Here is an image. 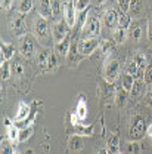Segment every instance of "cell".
<instances>
[{"instance_id":"cell-34","label":"cell","mask_w":152,"mask_h":154,"mask_svg":"<svg viewBox=\"0 0 152 154\" xmlns=\"http://www.w3.org/2000/svg\"><path fill=\"white\" fill-rule=\"evenodd\" d=\"M126 73L130 74V76H133L134 79H137V76H139V68H137V64L134 62L133 59L126 65Z\"/></svg>"},{"instance_id":"cell-38","label":"cell","mask_w":152,"mask_h":154,"mask_svg":"<svg viewBox=\"0 0 152 154\" xmlns=\"http://www.w3.org/2000/svg\"><path fill=\"white\" fill-rule=\"evenodd\" d=\"M74 3H76L77 14H78V12H83V11H86V9H89V6H90V0H77Z\"/></svg>"},{"instance_id":"cell-51","label":"cell","mask_w":152,"mask_h":154,"mask_svg":"<svg viewBox=\"0 0 152 154\" xmlns=\"http://www.w3.org/2000/svg\"><path fill=\"white\" fill-rule=\"evenodd\" d=\"M13 154H19V153H18V151H15V153H13Z\"/></svg>"},{"instance_id":"cell-3","label":"cell","mask_w":152,"mask_h":154,"mask_svg":"<svg viewBox=\"0 0 152 154\" xmlns=\"http://www.w3.org/2000/svg\"><path fill=\"white\" fill-rule=\"evenodd\" d=\"M100 30H102V24L99 18L95 14H90L89 18L86 21V24L81 28V36L83 38H95L100 36Z\"/></svg>"},{"instance_id":"cell-20","label":"cell","mask_w":152,"mask_h":154,"mask_svg":"<svg viewBox=\"0 0 152 154\" xmlns=\"http://www.w3.org/2000/svg\"><path fill=\"white\" fill-rule=\"evenodd\" d=\"M115 43L114 40L111 42V40H108V38H105V40H100V46H99V51H100V54L102 55H109L111 52H114L115 49Z\"/></svg>"},{"instance_id":"cell-8","label":"cell","mask_w":152,"mask_h":154,"mask_svg":"<svg viewBox=\"0 0 152 154\" xmlns=\"http://www.w3.org/2000/svg\"><path fill=\"white\" fill-rule=\"evenodd\" d=\"M68 34H70V27L65 22V19H59L52 25V37H53L55 43L65 40L68 37Z\"/></svg>"},{"instance_id":"cell-2","label":"cell","mask_w":152,"mask_h":154,"mask_svg":"<svg viewBox=\"0 0 152 154\" xmlns=\"http://www.w3.org/2000/svg\"><path fill=\"white\" fill-rule=\"evenodd\" d=\"M19 54L25 59H31L36 57L38 48H37V38L33 34H25L22 37H19V45H18Z\"/></svg>"},{"instance_id":"cell-1","label":"cell","mask_w":152,"mask_h":154,"mask_svg":"<svg viewBox=\"0 0 152 154\" xmlns=\"http://www.w3.org/2000/svg\"><path fill=\"white\" fill-rule=\"evenodd\" d=\"M33 33H34V36H36V38H37L38 42H41L43 45H46V48L49 46L50 38L53 40V37H52V28H50L49 21H47L46 18L38 17V18L34 19V24H33Z\"/></svg>"},{"instance_id":"cell-52","label":"cell","mask_w":152,"mask_h":154,"mask_svg":"<svg viewBox=\"0 0 152 154\" xmlns=\"http://www.w3.org/2000/svg\"><path fill=\"white\" fill-rule=\"evenodd\" d=\"M74 2H77V0H74Z\"/></svg>"},{"instance_id":"cell-5","label":"cell","mask_w":152,"mask_h":154,"mask_svg":"<svg viewBox=\"0 0 152 154\" xmlns=\"http://www.w3.org/2000/svg\"><path fill=\"white\" fill-rule=\"evenodd\" d=\"M121 74V67H120V62L117 59H108L105 62V67H103V77H105V82L108 83H114L115 80Z\"/></svg>"},{"instance_id":"cell-42","label":"cell","mask_w":152,"mask_h":154,"mask_svg":"<svg viewBox=\"0 0 152 154\" xmlns=\"http://www.w3.org/2000/svg\"><path fill=\"white\" fill-rule=\"evenodd\" d=\"M130 2H132V0H118V8H120L121 14H127V12H129Z\"/></svg>"},{"instance_id":"cell-22","label":"cell","mask_w":152,"mask_h":154,"mask_svg":"<svg viewBox=\"0 0 152 154\" xmlns=\"http://www.w3.org/2000/svg\"><path fill=\"white\" fill-rule=\"evenodd\" d=\"M56 68H58V55L55 52H52L49 59H47V62H46V65L43 67V70L47 71V73H50V71H55Z\"/></svg>"},{"instance_id":"cell-35","label":"cell","mask_w":152,"mask_h":154,"mask_svg":"<svg viewBox=\"0 0 152 154\" xmlns=\"http://www.w3.org/2000/svg\"><path fill=\"white\" fill-rule=\"evenodd\" d=\"M33 135V126H28V128H24L19 131V142H25L31 138Z\"/></svg>"},{"instance_id":"cell-12","label":"cell","mask_w":152,"mask_h":154,"mask_svg":"<svg viewBox=\"0 0 152 154\" xmlns=\"http://www.w3.org/2000/svg\"><path fill=\"white\" fill-rule=\"evenodd\" d=\"M106 151L108 154H121L120 151V138L117 134H109L106 139Z\"/></svg>"},{"instance_id":"cell-30","label":"cell","mask_w":152,"mask_h":154,"mask_svg":"<svg viewBox=\"0 0 152 154\" xmlns=\"http://www.w3.org/2000/svg\"><path fill=\"white\" fill-rule=\"evenodd\" d=\"M12 141L7 138V139H3L1 141V144H0V153L1 154H13L15 153V150H13V147H12V144H10Z\"/></svg>"},{"instance_id":"cell-23","label":"cell","mask_w":152,"mask_h":154,"mask_svg":"<svg viewBox=\"0 0 152 154\" xmlns=\"http://www.w3.org/2000/svg\"><path fill=\"white\" fill-rule=\"evenodd\" d=\"M134 80H136V79H134L133 76L124 73V74L121 76V86H123V89H126L127 92H130L132 88H133V85H134Z\"/></svg>"},{"instance_id":"cell-45","label":"cell","mask_w":152,"mask_h":154,"mask_svg":"<svg viewBox=\"0 0 152 154\" xmlns=\"http://www.w3.org/2000/svg\"><path fill=\"white\" fill-rule=\"evenodd\" d=\"M146 34H148V38L152 42V19L148 21V31H146Z\"/></svg>"},{"instance_id":"cell-43","label":"cell","mask_w":152,"mask_h":154,"mask_svg":"<svg viewBox=\"0 0 152 154\" xmlns=\"http://www.w3.org/2000/svg\"><path fill=\"white\" fill-rule=\"evenodd\" d=\"M0 5H1V9L4 11H9L13 5V0H0Z\"/></svg>"},{"instance_id":"cell-24","label":"cell","mask_w":152,"mask_h":154,"mask_svg":"<svg viewBox=\"0 0 152 154\" xmlns=\"http://www.w3.org/2000/svg\"><path fill=\"white\" fill-rule=\"evenodd\" d=\"M129 34L134 38V40H139V38L142 37V27L139 25V22H136V21H132V24H130V27H129Z\"/></svg>"},{"instance_id":"cell-33","label":"cell","mask_w":152,"mask_h":154,"mask_svg":"<svg viewBox=\"0 0 152 154\" xmlns=\"http://www.w3.org/2000/svg\"><path fill=\"white\" fill-rule=\"evenodd\" d=\"M6 131H7V138L12 141V142H19V129L16 126H9V128H6Z\"/></svg>"},{"instance_id":"cell-18","label":"cell","mask_w":152,"mask_h":154,"mask_svg":"<svg viewBox=\"0 0 152 154\" xmlns=\"http://www.w3.org/2000/svg\"><path fill=\"white\" fill-rule=\"evenodd\" d=\"M68 148L71 150V151H80L81 148H83V139H81V136L80 135H73V136H70V139H68Z\"/></svg>"},{"instance_id":"cell-39","label":"cell","mask_w":152,"mask_h":154,"mask_svg":"<svg viewBox=\"0 0 152 154\" xmlns=\"http://www.w3.org/2000/svg\"><path fill=\"white\" fill-rule=\"evenodd\" d=\"M52 3V11H53V17H59L62 12V2L61 0H50Z\"/></svg>"},{"instance_id":"cell-13","label":"cell","mask_w":152,"mask_h":154,"mask_svg":"<svg viewBox=\"0 0 152 154\" xmlns=\"http://www.w3.org/2000/svg\"><path fill=\"white\" fill-rule=\"evenodd\" d=\"M83 58H84V57H83V55L78 52V49H77V45H73V46H71V49H70V54L67 55V59H68V64H70V67H77Z\"/></svg>"},{"instance_id":"cell-19","label":"cell","mask_w":152,"mask_h":154,"mask_svg":"<svg viewBox=\"0 0 152 154\" xmlns=\"http://www.w3.org/2000/svg\"><path fill=\"white\" fill-rule=\"evenodd\" d=\"M129 94L130 92H127L126 89H118L115 92V104H117V107H120V108L126 107L127 99H129Z\"/></svg>"},{"instance_id":"cell-50","label":"cell","mask_w":152,"mask_h":154,"mask_svg":"<svg viewBox=\"0 0 152 154\" xmlns=\"http://www.w3.org/2000/svg\"><path fill=\"white\" fill-rule=\"evenodd\" d=\"M96 3H97V5H102V3H103V2H105V0H95Z\"/></svg>"},{"instance_id":"cell-11","label":"cell","mask_w":152,"mask_h":154,"mask_svg":"<svg viewBox=\"0 0 152 154\" xmlns=\"http://www.w3.org/2000/svg\"><path fill=\"white\" fill-rule=\"evenodd\" d=\"M71 46H73V43L70 42V36H68L65 40H62V42H59V43H55L53 52L56 54L58 57H67V55L70 54Z\"/></svg>"},{"instance_id":"cell-32","label":"cell","mask_w":152,"mask_h":154,"mask_svg":"<svg viewBox=\"0 0 152 154\" xmlns=\"http://www.w3.org/2000/svg\"><path fill=\"white\" fill-rule=\"evenodd\" d=\"M143 85H145V82H143V80L136 79V80H134L133 88H132V91H130L132 96H139V95H140V94L143 92Z\"/></svg>"},{"instance_id":"cell-15","label":"cell","mask_w":152,"mask_h":154,"mask_svg":"<svg viewBox=\"0 0 152 154\" xmlns=\"http://www.w3.org/2000/svg\"><path fill=\"white\" fill-rule=\"evenodd\" d=\"M15 54V46L12 43H1L0 46V57H1V62L3 61H9Z\"/></svg>"},{"instance_id":"cell-41","label":"cell","mask_w":152,"mask_h":154,"mask_svg":"<svg viewBox=\"0 0 152 154\" xmlns=\"http://www.w3.org/2000/svg\"><path fill=\"white\" fill-rule=\"evenodd\" d=\"M143 82L146 86H151L152 85V65H148L146 70H145V74H143Z\"/></svg>"},{"instance_id":"cell-36","label":"cell","mask_w":152,"mask_h":154,"mask_svg":"<svg viewBox=\"0 0 152 154\" xmlns=\"http://www.w3.org/2000/svg\"><path fill=\"white\" fill-rule=\"evenodd\" d=\"M140 11H142V2L140 0H132L130 2V8H129V12L132 14V15H139L140 14Z\"/></svg>"},{"instance_id":"cell-16","label":"cell","mask_w":152,"mask_h":154,"mask_svg":"<svg viewBox=\"0 0 152 154\" xmlns=\"http://www.w3.org/2000/svg\"><path fill=\"white\" fill-rule=\"evenodd\" d=\"M30 113H31L30 105L25 104V102H19L18 111H16V116H15V122H24V120H27Z\"/></svg>"},{"instance_id":"cell-47","label":"cell","mask_w":152,"mask_h":154,"mask_svg":"<svg viewBox=\"0 0 152 154\" xmlns=\"http://www.w3.org/2000/svg\"><path fill=\"white\" fill-rule=\"evenodd\" d=\"M146 134H148V136L151 138V141H152V123L148 126V129H146Z\"/></svg>"},{"instance_id":"cell-14","label":"cell","mask_w":152,"mask_h":154,"mask_svg":"<svg viewBox=\"0 0 152 154\" xmlns=\"http://www.w3.org/2000/svg\"><path fill=\"white\" fill-rule=\"evenodd\" d=\"M118 14H117V11L115 9H108L105 14H103V24L108 27V28H112L117 25V22H118Z\"/></svg>"},{"instance_id":"cell-17","label":"cell","mask_w":152,"mask_h":154,"mask_svg":"<svg viewBox=\"0 0 152 154\" xmlns=\"http://www.w3.org/2000/svg\"><path fill=\"white\" fill-rule=\"evenodd\" d=\"M50 49L49 48H40L37 51V54H36V61H37V64L43 68L44 65H46V62H47V59L50 57Z\"/></svg>"},{"instance_id":"cell-25","label":"cell","mask_w":152,"mask_h":154,"mask_svg":"<svg viewBox=\"0 0 152 154\" xmlns=\"http://www.w3.org/2000/svg\"><path fill=\"white\" fill-rule=\"evenodd\" d=\"M34 6V0H19V5H18V11L19 14H28Z\"/></svg>"},{"instance_id":"cell-27","label":"cell","mask_w":152,"mask_h":154,"mask_svg":"<svg viewBox=\"0 0 152 154\" xmlns=\"http://www.w3.org/2000/svg\"><path fill=\"white\" fill-rule=\"evenodd\" d=\"M87 117V107H86V102L84 101H80L78 105L76 108V119L78 120H84Z\"/></svg>"},{"instance_id":"cell-44","label":"cell","mask_w":152,"mask_h":154,"mask_svg":"<svg viewBox=\"0 0 152 154\" xmlns=\"http://www.w3.org/2000/svg\"><path fill=\"white\" fill-rule=\"evenodd\" d=\"M145 99H146V104L152 108V85L149 86V89L146 91V95H145Z\"/></svg>"},{"instance_id":"cell-28","label":"cell","mask_w":152,"mask_h":154,"mask_svg":"<svg viewBox=\"0 0 152 154\" xmlns=\"http://www.w3.org/2000/svg\"><path fill=\"white\" fill-rule=\"evenodd\" d=\"M140 150H142V147H140L139 141H129L126 144V151H127V154H140Z\"/></svg>"},{"instance_id":"cell-40","label":"cell","mask_w":152,"mask_h":154,"mask_svg":"<svg viewBox=\"0 0 152 154\" xmlns=\"http://www.w3.org/2000/svg\"><path fill=\"white\" fill-rule=\"evenodd\" d=\"M12 73L16 77H22L24 73H25V68H24V65H22L21 62H15V64L12 65Z\"/></svg>"},{"instance_id":"cell-37","label":"cell","mask_w":152,"mask_h":154,"mask_svg":"<svg viewBox=\"0 0 152 154\" xmlns=\"http://www.w3.org/2000/svg\"><path fill=\"white\" fill-rule=\"evenodd\" d=\"M100 92L103 94L105 98H109V96L114 94V83H108V82H105V85L102 86V89H100Z\"/></svg>"},{"instance_id":"cell-48","label":"cell","mask_w":152,"mask_h":154,"mask_svg":"<svg viewBox=\"0 0 152 154\" xmlns=\"http://www.w3.org/2000/svg\"><path fill=\"white\" fill-rule=\"evenodd\" d=\"M96 154H108V151L102 148V150H99V151H97V153H96Z\"/></svg>"},{"instance_id":"cell-26","label":"cell","mask_w":152,"mask_h":154,"mask_svg":"<svg viewBox=\"0 0 152 154\" xmlns=\"http://www.w3.org/2000/svg\"><path fill=\"white\" fill-rule=\"evenodd\" d=\"M74 129H76V134L80 136H92L93 135V126L90 125L89 128L83 126V125H74Z\"/></svg>"},{"instance_id":"cell-49","label":"cell","mask_w":152,"mask_h":154,"mask_svg":"<svg viewBox=\"0 0 152 154\" xmlns=\"http://www.w3.org/2000/svg\"><path fill=\"white\" fill-rule=\"evenodd\" d=\"M25 154H34V151H33V150H27V151H25Z\"/></svg>"},{"instance_id":"cell-7","label":"cell","mask_w":152,"mask_h":154,"mask_svg":"<svg viewBox=\"0 0 152 154\" xmlns=\"http://www.w3.org/2000/svg\"><path fill=\"white\" fill-rule=\"evenodd\" d=\"M62 14H64V19L68 24V27L73 28L77 24V9L74 0H67L62 3Z\"/></svg>"},{"instance_id":"cell-10","label":"cell","mask_w":152,"mask_h":154,"mask_svg":"<svg viewBox=\"0 0 152 154\" xmlns=\"http://www.w3.org/2000/svg\"><path fill=\"white\" fill-rule=\"evenodd\" d=\"M37 12H38V17H41V18H46V19L52 18L53 17V11H52L50 0H38Z\"/></svg>"},{"instance_id":"cell-21","label":"cell","mask_w":152,"mask_h":154,"mask_svg":"<svg viewBox=\"0 0 152 154\" xmlns=\"http://www.w3.org/2000/svg\"><path fill=\"white\" fill-rule=\"evenodd\" d=\"M129 37V30H126V28H120V27H117V30L114 31V34H112V40H114L117 45H121V43H124L126 40Z\"/></svg>"},{"instance_id":"cell-6","label":"cell","mask_w":152,"mask_h":154,"mask_svg":"<svg viewBox=\"0 0 152 154\" xmlns=\"http://www.w3.org/2000/svg\"><path fill=\"white\" fill-rule=\"evenodd\" d=\"M99 46H100V40H99V37L81 38V40L77 43V49H78V52H80L83 57H90L96 49H99Z\"/></svg>"},{"instance_id":"cell-46","label":"cell","mask_w":152,"mask_h":154,"mask_svg":"<svg viewBox=\"0 0 152 154\" xmlns=\"http://www.w3.org/2000/svg\"><path fill=\"white\" fill-rule=\"evenodd\" d=\"M3 125H4V128H9V126H12V122H10L7 117H4V119H3Z\"/></svg>"},{"instance_id":"cell-9","label":"cell","mask_w":152,"mask_h":154,"mask_svg":"<svg viewBox=\"0 0 152 154\" xmlns=\"http://www.w3.org/2000/svg\"><path fill=\"white\" fill-rule=\"evenodd\" d=\"M10 30H12V33L16 37H22V36L28 34L27 33V21H25L24 14H16L12 18V21H10Z\"/></svg>"},{"instance_id":"cell-31","label":"cell","mask_w":152,"mask_h":154,"mask_svg":"<svg viewBox=\"0 0 152 154\" xmlns=\"http://www.w3.org/2000/svg\"><path fill=\"white\" fill-rule=\"evenodd\" d=\"M130 24H132V18H130L127 14H120L118 22H117V25H118L120 28H126V30H129Z\"/></svg>"},{"instance_id":"cell-29","label":"cell","mask_w":152,"mask_h":154,"mask_svg":"<svg viewBox=\"0 0 152 154\" xmlns=\"http://www.w3.org/2000/svg\"><path fill=\"white\" fill-rule=\"evenodd\" d=\"M10 73H12V65L9 64V61H3L1 65H0V74H1V79L3 80H7L10 77Z\"/></svg>"},{"instance_id":"cell-4","label":"cell","mask_w":152,"mask_h":154,"mask_svg":"<svg viewBox=\"0 0 152 154\" xmlns=\"http://www.w3.org/2000/svg\"><path fill=\"white\" fill-rule=\"evenodd\" d=\"M146 129L148 128H146V122H145L143 116H134L133 120H132V125H130V129H129L130 141H140L146 134Z\"/></svg>"}]
</instances>
